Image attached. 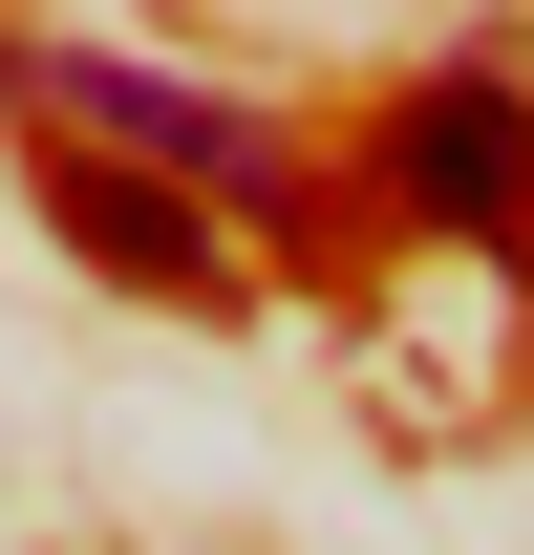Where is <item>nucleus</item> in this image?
Here are the masks:
<instances>
[{
	"label": "nucleus",
	"instance_id": "f257e3e1",
	"mask_svg": "<svg viewBox=\"0 0 534 555\" xmlns=\"http://www.w3.org/2000/svg\"><path fill=\"white\" fill-rule=\"evenodd\" d=\"M406 214H428V235H470V257H534V86H428V107H406Z\"/></svg>",
	"mask_w": 534,
	"mask_h": 555
},
{
	"label": "nucleus",
	"instance_id": "f03ea898",
	"mask_svg": "<svg viewBox=\"0 0 534 555\" xmlns=\"http://www.w3.org/2000/svg\"><path fill=\"white\" fill-rule=\"evenodd\" d=\"M43 107H86V129H129L150 171H171V193H300V171H278L257 129H236V107H214V86H150V65H43Z\"/></svg>",
	"mask_w": 534,
	"mask_h": 555
},
{
	"label": "nucleus",
	"instance_id": "7ed1b4c3",
	"mask_svg": "<svg viewBox=\"0 0 534 555\" xmlns=\"http://www.w3.org/2000/svg\"><path fill=\"white\" fill-rule=\"evenodd\" d=\"M43 214H65V235L129 278V299H236V257H214V214L171 193V171H107V150H65V171H43Z\"/></svg>",
	"mask_w": 534,
	"mask_h": 555
}]
</instances>
